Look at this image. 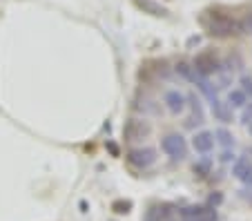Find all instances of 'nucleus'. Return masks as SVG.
Returning a JSON list of instances; mask_svg holds the SVG:
<instances>
[{
  "mask_svg": "<svg viewBox=\"0 0 252 221\" xmlns=\"http://www.w3.org/2000/svg\"><path fill=\"white\" fill-rule=\"evenodd\" d=\"M248 132H250V136H252V121L248 123Z\"/></svg>",
  "mask_w": 252,
  "mask_h": 221,
  "instance_id": "22",
  "label": "nucleus"
},
{
  "mask_svg": "<svg viewBox=\"0 0 252 221\" xmlns=\"http://www.w3.org/2000/svg\"><path fill=\"white\" fill-rule=\"evenodd\" d=\"M127 161L138 170H148L157 163V150L154 148H136L127 152Z\"/></svg>",
  "mask_w": 252,
  "mask_h": 221,
  "instance_id": "4",
  "label": "nucleus"
},
{
  "mask_svg": "<svg viewBox=\"0 0 252 221\" xmlns=\"http://www.w3.org/2000/svg\"><path fill=\"white\" fill-rule=\"evenodd\" d=\"M129 208H132V203H129V201H116L114 203V210L116 212H129Z\"/></svg>",
  "mask_w": 252,
  "mask_h": 221,
  "instance_id": "19",
  "label": "nucleus"
},
{
  "mask_svg": "<svg viewBox=\"0 0 252 221\" xmlns=\"http://www.w3.org/2000/svg\"><path fill=\"white\" fill-rule=\"evenodd\" d=\"M176 72L181 74L183 78H190V81H192V76H194V69H192L188 63H179V65H176Z\"/></svg>",
  "mask_w": 252,
  "mask_h": 221,
  "instance_id": "16",
  "label": "nucleus"
},
{
  "mask_svg": "<svg viewBox=\"0 0 252 221\" xmlns=\"http://www.w3.org/2000/svg\"><path fill=\"white\" fill-rule=\"evenodd\" d=\"M243 199H248V201H252V190H243Z\"/></svg>",
  "mask_w": 252,
  "mask_h": 221,
  "instance_id": "21",
  "label": "nucleus"
},
{
  "mask_svg": "<svg viewBox=\"0 0 252 221\" xmlns=\"http://www.w3.org/2000/svg\"><path fill=\"white\" fill-rule=\"evenodd\" d=\"M210 170H212V159H210V157H203V159H199L194 163V172L199 174V177H208Z\"/></svg>",
  "mask_w": 252,
  "mask_h": 221,
  "instance_id": "14",
  "label": "nucleus"
},
{
  "mask_svg": "<svg viewBox=\"0 0 252 221\" xmlns=\"http://www.w3.org/2000/svg\"><path fill=\"white\" fill-rule=\"evenodd\" d=\"M252 121V101L250 103H246V105H243V112H241V123H250Z\"/></svg>",
  "mask_w": 252,
  "mask_h": 221,
  "instance_id": "17",
  "label": "nucleus"
},
{
  "mask_svg": "<svg viewBox=\"0 0 252 221\" xmlns=\"http://www.w3.org/2000/svg\"><path fill=\"white\" fill-rule=\"evenodd\" d=\"M192 148H194L199 154H210L214 150V134L208 130L196 132V134L192 136Z\"/></svg>",
  "mask_w": 252,
  "mask_h": 221,
  "instance_id": "8",
  "label": "nucleus"
},
{
  "mask_svg": "<svg viewBox=\"0 0 252 221\" xmlns=\"http://www.w3.org/2000/svg\"><path fill=\"white\" fill-rule=\"evenodd\" d=\"M210 105H212V114H214V119L217 121H221V123H230V121H232V110H230L228 103L219 101V96L212 98Z\"/></svg>",
  "mask_w": 252,
  "mask_h": 221,
  "instance_id": "10",
  "label": "nucleus"
},
{
  "mask_svg": "<svg viewBox=\"0 0 252 221\" xmlns=\"http://www.w3.org/2000/svg\"><path fill=\"white\" fill-rule=\"evenodd\" d=\"M192 69H194V74L208 78V76H212V74H219L221 63L214 52H201V54H196L194 63H192Z\"/></svg>",
  "mask_w": 252,
  "mask_h": 221,
  "instance_id": "3",
  "label": "nucleus"
},
{
  "mask_svg": "<svg viewBox=\"0 0 252 221\" xmlns=\"http://www.w3.org/2000/svg\"><path fill=\"white\" fill-rule=\"evenodd\" d=\"M170 206L167 203H157V206H150L143 215V221H170Z\"/></svg>",
  "mask_w": 252,
  "mask_h": 221,
  "instance_id": "9",
  "label": "nucleus"
},
{
  "mask_svg": "<svg viewBox=\"0 0 252 221\" xmlns=\"http://www.w3.org/2000/svg\"><path fill=\"white\" fill-rule=\"evenodd\" d=\"M163 101H165V107L172 112V114H183L188 107V96L179 90H170Z\"/></svg>",
  "mask_w": 252,
  "mask_h": 221,
  "instance_id": "6",
  "label": "nucleus"
},
{
  "mask_svg": "<svg viewBox=\"0 0 252 221\" xmlns=\"http://www.w3.org/2000/svg\"><path fill=\"white\" fill-rule=\"evenodd\" d=\"M239 90H241L246 96H248V94L252 96V78H250V76H243V78H241V87H239Z\"/></svg>",
  "mask_w": 252,
  "mask_h": 221,
  "instance_id": "18",
  "label": "nucleus"
},
{
  "mask_svg": "<svg viewBox=\"0 0 252 221\" xmlns=\"http://www.w3.org/2000/svg\"><path fill=\"white\" fill-rule=\"evenodd\" d=\"M239 32H243V34H252V11H248V14L239 20Z\"/></svg>",
  "mask_w": 252,
  "mask_h": 221,
  "instance_id": "15",
  "label": "nucleus"
},
{
  "mask_svg": "<svg viewBox=\"0 0 252 221\" xmlns=\"http://www.w3.org/2000/svg\"><path fill=\"white\" fill-rule=\"evenodd\" d=\"M214 143H221L225 150L234 148V136H232V132H228L225 127H219V130L214 132Z\"/></svg>",
  "mask_w": 252,
  "mask_h": 221,
  "instance_id": "12",
  "label": "nucleus"
},
{
  "mask_svg": "<svg viewBox=\"0 0 252 221\" xmlns=\"http://www.w3.org/2000/svg\"><path fill=\"white\" fill-rule=\"evenodd\" d=\"M181 219L183 221H217L219 215H217V208L212 206H188L181 210Z\"/></svg>",
  "mask_w": 252,
  "mask_h": 221,
  "instance_id": "5",
  "label": "nucleus"
},
{
  "mask_svg": "<svg viewBox=\"0 0 252 221\" xmlns=\"http://www.w3.org/2000/svg\"><path fill=\"white\" fill-rule=\"evenodd\" d=\"M248 103V96L243 94L241 90H230L228 92V105H230V110L232 107H243Z\"/></svg>",
  "mask_w": 252,
  "mask_h": 221,
  "instance_id": "13",
  "label": "nucleus"
},
{
  "mask_svg": "<svg viewBox=\"0 0 252 221\" xmlns=\"http://www.w3.org/2000/svg\"><path fill=\"white\" fill-rule=\"evenodd\" d=\"M188 105L192 107V116L190 121H188V127H194V123H203V110H201L199 101H196V96H188Z\"/></svg>",
  "mask_w": 252,
  "mask_h": 221,
  "instance_id": "11",
  "label": "nucleus"
},
{
  "mask_svg": "<svg viewBox=\"0 0 252 221\" xmlns=\"http://www.w3.org/2000/svg\"><path fill=\"white\" fill-rule=\"evenodd\" d=\"M161 148L172 161H183L188 157V141H186V136L179 134V132H172V134L163 136Z\"/></svg>",
  "mask_w": 252,
  "mask_h": 221,
  "instance_id": "2",
  "label": "nucleus"
},
{
  "mask_svg": "<svg viewBox=\"0 0 252 221\" xmlns=\"http://www.w3.org/2000/svg\"><path fill=\"white\" fill-rule=\"evenodd\" d=\"M232 174L246 186H252V161L248 157H237L232 163Z\"/></svg>",
  "mask_w": 252,
  "mask_h": 221,
  "instance_id": "7",
  "label": "nucleus"
},
{
  "mask_svg": "<svg viewBox=\"0 0 252 221\" xmlns=\"http://www.w3.org/2000/svg\"><path fill=\"white\" fill-rule=\"evenodd\" d=\"M221 161H223V163H228V161H234V154L230 152V150H225V152L221 154Z\"/></svg>",
  "mask_w": 252,
  "mask_h": 221,
  "instance_id": "20",
  "label": "nucleus"
},
{
  "mask_svg": "<svg viewBox=\"0 0 252 221\" xmlns=\"http://www.w3.org/2000/svg\"><path fill=\"white\" fill-rule=\"evenodd\" d=\"M205 29L210 32V36H219V38H225V36H232L239 32V23L230 16L223 14H210V18H205Z\"/></svg>",
  "mask_w": 252,
  "mask_h": 221,
  "instance_id": "1",
  "label": "nucleus"
}]
</instances>
